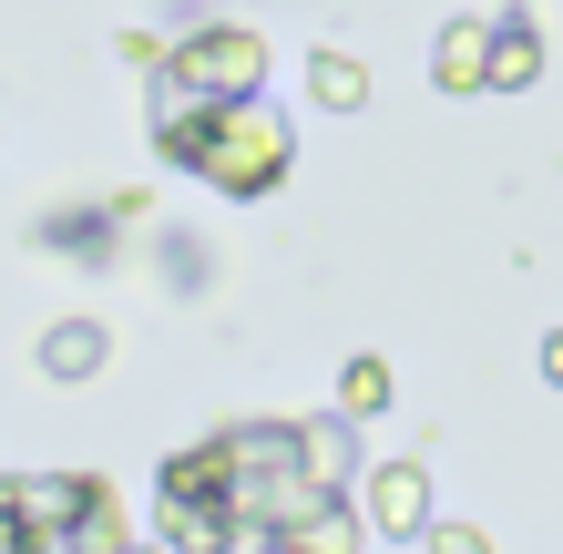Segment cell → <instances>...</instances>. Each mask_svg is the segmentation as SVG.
<instances>
[{
  "label": "cell",
  "mask_w": 563,
  "mask_h": 554,
  "mask_svg": "<svg viewBox=\"0 0 563 554\" xmlns=\"http://www.w3.org/2000/svg\"><path fill=\"white\" fill-rule=\"evenodd\" d=\"M225 442V472H236V513L246 524H287V513L328 503L349 482V432L339 421H308V432H287V421H246V432H216Z\"/></svg>",
  "instance_id": "cell-1"
},
{
  "label": "cell",
  "mask_w": 563,
  "mask_h": 554,
  "mask_svg": "<svg viewBox=\"0 0 563 554\" xmlns=\"http://www.w3.org/2000/svg\"><path fill=\"white\" fill-rule=\"evenodd\" d=\"M164 154L195 165L216 195H277L287 185V113H267L246 93V104H175L164 113Z\"/></svg>",
  "instance_id": "cell-2"
},
{
  "label": "cell",
  "mask_w": 563,
  "mask_h": 554,
  "mask_svg": "<svg viewBox=\"0 0 563 554\" xmlns=\"http://www.w3.org/2000/svg\"><path fill=\"white\" fill-rule=\"evenodd\" d=\"M236 472H225V442H195L164 463V544L175 554H225L236 544Z\"/></svg>",
  "instance_id": "cell-3"
},
{
  "label": "cell",
  "mask_w": 563,
  "mask_h": 554,
  "mask_svg": "<svg viewBox=\"0 0 563 554\" xmlns=\"http://www.w3.org/2000/svg\"><path fill=\"white\" fill-rule=\"evenodd\" d=\"M164 73H175L185 104H246V93L267 83V42H256L246 21H216V31H185V42L164 52Z\"/></svg>",
  "instance_id": "cell-4"
},
{
  "label": "cell",
  "mask_w": 563,
  "mask_h": 554,
  "mask_svg": "<svg viewBox=\"0 0 563 554\" xmlns=\"http://www.w3.org/2000/svg\"><path fill=\"white\" fill-rule=\"evenodd\" d=\"M92 493H103V482H82V472H21L11 482V503H21V524H31V544H73V524L92 513Z\"/></svg>",
  "instance_id": "cell-5"
},
{
  "label": "cell",
  "mask_w": 563,
  "mask_h": 554,
  "mask_svg": "<svg viewBox=\"0 0 563 554\" xmlns=\"http://www.w3.org/2000/svg\"><path fill=\"white\" fill-rule=\"evenodd\" d=\"M358 513H369V534H430V472L420 463H379L369 482H358Z\"/></svg>",
  "instance_id": "cell-6"
},
{
  "label": "cell",
  "mask_w": 563,
  "mask_h": 554,
  "mask_svg": "<svg viewBox=\"0 0 563 554\" xmlns=\"http://www.w3.org/2000/svg\"><path fill=\"white\" fill-rule=\"evenodd\" d=\"M430 83L441 93H482L492 83V21H451L441 42H430Z\"/></svg>",
  "instance_id": "cell-7"
},
{
  "label": "cell",
  "mask_w": 563,
  "mask_h": 554,
  "mask_svg": "<svg viewBox=\"0 0 563 554\" xmlns=\"http://www.w3.org/2000/svg\"><path fill=\"white\" fill-rule=\"evenodd\" d=\"M358 534H369V513L308 503V513H287V524H277V554H358Z\"/></svg>",
  "instance_id": "cell-8"
},
{
  "label": "cell",
  "mask_w": 563,
  "mask_h": 554,
  "mask_svg": "<svg viewBox=\"0 0 563 554\" xmlns=\"http://www.w3.org/2000/svg\"><path fill=\"white\" fill-rule=\"evenodd\" d=\"M533 73H543V31H533V11H503V21H492V83L522 93Z\"/></svg>",
  "instance_id": "cell-9"
},
{
  "label": "cell",
  "mask_w": 563,
  "mask_h": 554,
  "mask_svg": "<svg viewBox=\"0 0 563 554\" xmlns=\"http://www.w3.org/2000/svg\"><path fill=\"white\" fill-rule=\"evenodd\" d=\"M42 370H52V380H92V370H103V329H92V318L42 329Z\"/></svg>",
  "instance_id": "cell-10"
},
{
  "label": "cell",
  "mask_w": 563,
  "mask_h": 554,
  "mask_svg": "<svg viewBox=\"0 0 563 554\" xmlns=\"http://www.w3.org/2000/svg\"><path fill=\"white\" fill-rule=\"evenodd\" d=\"M308 93L328 113H358L369 104V73H358V52H308Z\"/></svg>",
  "instance_id": "cell-11"
},
{
  "label": "cell",
  "mask_w": 563,
  "mask_h": 554,
  "mask_svg": "<svg viewBox=\"0 0 563 554\" xmlns=\"http://www.w3.org/2000/svg\"><path fill=\"white\" fill-rule=\"evenodd\" d=\"M62 554H134V524H123V503H113V482H103V493H92V513L73 524V544H62Z\"/></svg>",
  "instance_id": "cell-12"
},
{
  "label": "cell",
  "mask_w": 563,
  "mask_h": 554,
  "mask_svg": "<svg viewBox=\"0 0 563 554\" xmlns=\"http://www.w3.org/2000/svg\"><path fill=\"white\" fill-rule=\"evenodd\" d=\"M339 411H349V421L389 411V360H349V370H339Z\"/></svg>",
  "instance_id": "cell-13"
},
{
  "label": "cell",
  "mask_w": 563,
  "mask_h": 554,
  "mask_svg": "<svg viewBox=\"0 0 563 554\" xmlns=\"http://www.w3.org/2000/svg\"><path fill=\"white\" fill-rule=\"evenodd\" d=\"M430 554H492L482 524H430Z\"/></svg>",
  "instance_id": "cell-14"
},
{
  "label": "cell",
  "mask_w": 563,
  "mask_h": 554,
  "mask_svg": "<svg viewBox=\"0 0 563 554\" xmlns=\"http://www.w3.org/2000/svg\"><path fill=\"white\" fill-rule=\"evenodd\" d=\"M0 554H42V544H31V524H21V503H11V482H0Z\"/></svg>",
  "instance_id": "cell-15"
},
{
  "label": "cell",
  "mask_w": 563,
  "mask_h": 554,
  "mask_svg": "<svg viewBox=\"0 0 563 554\" xmlns=\"http://www.w3.org/2000/svg\"><path fill=\"white\" fill-rule=\"evenodd\" d=\"M225 554H277V524H236V544Z\"/></svg>",
  "instance_id": "cell-16"
},
{
  "label": "cell",
  "mask_w": 563,
  "mask_h": 554,
  "mask_svg": "<svg viewBox=\"0 0 563 554\" xmlns=\"http://www.w3.org/2000/svg\"><path fill=\"white\" fill-rule=\"evenodd\" d=\"M134 554H144V544H134Z\"/></svg>",
  "instance_id": "cell-17"
}]
</instances>
